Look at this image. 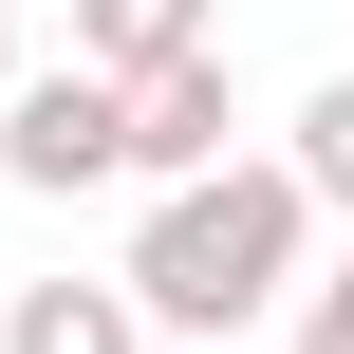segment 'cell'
I'll list each match as a JSON object with an SVG mask.
<instances>
[{
    "label": "cell",
    "mask_w": 354,
    "mask_h": 354,
    "mask_svg": "<svg viewBox=\"0 0 354 354\" xmlns=\"http://www.w3.org/2000/svg\"><path fill=\"white\" fill-rule=\"evenodd\" d=\"M224 19L205 0H75V56H112V75H168V56H205Z\"/></svg>",
    "instance_id": "cell-5"
},
{
    "label": "cell",
    "mask_w": 354,
    "mask_h": 354,
    "mask_svg": "<svg viewBox=\"0 0 354 354\" xmlns=\"http://www.w3.org/2000/svg\"><path fill=\"white\" fill-rule=\"evenodd\" d=\"M299 168H317V205L354 224V75H317V112H299Z\"/></svg>",
    "instance_id": "cell-6"
},
{
    "label": "cell",
    "mask_w": 354,
    "mask_h": 354,
    "mask_svg": "<svg viewBox=\"0 0 354 354\" xmlns=\"http://www.w3.org/2000/svg\"><path fill=\"white\" fill-rule=\"evenodd\" d=\"M187 354H243V336H187Z\"/></svg>",
    "instance_id": "cell-9"
},
{
    "label": "cell",
    "mask_w": 354,
    "mask_h": 354,
    "mask_svg": "<svg viewBox=\"0 0 354 354\" xmlns=\"http://www.w3.org/2000/svg\"><path fill=\"white\" fill-rule=\"evenodd\" d=\"M149 336H168V317L131 299V261H112V280H19V299H0V354H149Z\"/></svg>",
    "instance_id": "cell-4"
},
{
    "label": "cell",
    "mask_w": 354,
    "mask_h": 354,
    "mask_svg": "<svg viewBox=\"0 0 354 354\" xmlns=\"http://www.w3.org/2000/svg\"><path fill=\"white\" fill-rule=\"evenodd\" d=\"M299 280H317V168L299 149H224V168L149 187V224H131V299L168 336H261Z\"/></svg>",
    "instance_id": "cell-1"
},
{
    "label": "cell",
    "mask_w": 354,
    "mask_h": 354,
    "mask_svg": "<svg viewBox=\"0 0 354 354\" xmlns=\"http://www.w3.org/2000/svg\"><path fill=\"white\" fill-rule=\"evenodd\" d=\"M112 168H131V75H112V56H56V75L0 93V187L75 205V187H112Z\"/></svg>",
    "instance_id": "cell-2"
},
{
    "label": "cell",
    "mask_w": 354,
    "mask_h": 354,
    "mask_svg": "<svg viewBox=\"0 0 354 354\" xmlns=\"http://www.w3.org/2000/svg\"><path fill=\"white\" fill-rule=\"evenodd\" d=\"M19 75H37V56H19V19H0V93H19Z\"/></svg>",
    "instance_id": "cell-8"
},
{
    "label": "cell",
    "mask_w": 354,
    "mask_h": 354,
    "mask_svg": "<svg viewBox=\"0 0 354 354\" xmlns=\"http://www.w3.org/2000/svg\"><path fill=\"white\" fill-rule=\"evenodd\" d=\"M299 354H354V261H317V280H299Z\"/></svg>",
    "instance_id": "cell-7"
},
{
    "label": "cell",
    "mask_w": 354,
    "mask_h": 354,
    "mask_svg": "<svg viewBox=\"0 0 354 354\" xmlns=\"http://www.w3.org/2000/svg\"><path fill=\"white\" fill-rule=\"evenodd\" d=\"M224 149H243V75H224V37L168 56V75H131V168H149V187H187V168H224Z\"/></svg>",
    "instance_id": "cell-3"
}]
</instances>
